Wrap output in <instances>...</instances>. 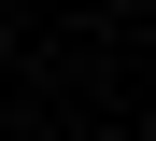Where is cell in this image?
<instances>
[{"label": "cell", "mask_w": 156, "mask_h": 141, "mask_svg": "<svg viewBox=\"0 0 156 141\" xmlns=\"http://www.w3.org/2000/svg\"><path fill=\"white\" fill-rule=\"evenodd\" d=\"M142 127H156V99H142Z\"/></svg>", "instance_id": "6da1fadb"}]
</instances>
